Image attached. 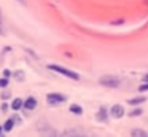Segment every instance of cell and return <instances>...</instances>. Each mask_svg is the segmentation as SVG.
<instances>
[{"label":"cell","mask_w":148,"mask_h":137,"mask_svg":"<svg viewBox=\"0 0 148 137\" xmlns=\"http://www.w3.org/2000/svg\"><path fill=\"white\" fill-rule=\"evenodd\" d=\"M48 69L53 70V72H56V73H61V75L67 76V78H70V80H80V75H78L77 72H73V70H70V69H65V67L59 65V64H49Z\"/></svg>","instance_id":"1"},{"label":"cell","mask_w":148,"mask_h":137,"mask_svg":"<svg viewBox=\"0 0 148 137\" xmlns=\"http://www.w3.org/2000/svg\"><path fill=\"white\" fill-rule=\"evenodd\" d=\"M99 83L102 86H105V88H118L121 85V80L115 75H103L99 78Z\"/></svg>","instance_id":"2"},{"label":"cell","mask_w":148,"mask_h":137,"mask_svg":"<svg viewBox=\"0 0 148 137\" xmlns=\"http://www.w3.org/2000/svg\"><path fill=\"white\" fill-rule=\"evenodd\" d=\"M65 101H67V96L59 94V92H51V94H48V96H46V102H48L49 105H53V107L64 104Z\"/></svg>","instance_id":"3"},{"label":"cell","mask_w":148,"mask_h":137,"mask_svg":"<svg viewBox=\"0 0 148 137\" xmlns=\"http://www.w3.org/2000/svg\"><path fill=\"white\" fill-rule=\"evenodd\" d=\"M110 116L116 118V120L123 118V116H124V107H123V105H119V104L112 105V108H110Z\"/></svg>","instance_id":"4"},{"label":"cell","mask_w":148,"mask_h":137,"mask_svg":"<svg viewBox=\"0 0 148 137\" xmlns=\"http://www.w3.org/2000/svg\"><path fill=\"white\" fill-rule=\"evenodd\" d=\"M18 123H21V120H19V118H18V116H16V115H14V116L8 118V120L5 121V124H3V126H2V127H3V131H5V132H10V131L13 129V127L16 126Z\"/></svg>","instance_id":"5"},{"label":"cell","mask_w":148,"mask_h":137,"mask_svg":"<svg viewBox=\"0 0 148 137\" xmlns=\"http://www.w3.org/2000/svg\"><path fill=\"white\" fill-rule=\"evenodd\" d=\"M37 99L35 97H27L26 101L23 102V108H26V110H34V108L37 107Z\"/></svg>","instance_id":"6"},{"label":"cell","mask_w":148,"mask_h":137,"mask_svg":"<svg viewBox=\"0 0 148 137\" xmlns=\"http://www.w3.org/2000/svg\"><path fill=\"white\" fill-rule=\"evenodd\" d=\"M96 116H97V121H102V123H107V121H108V112H107V108H105V107H100Z\"/></svg>","instance_id":"7"},{"label":"cell","mask_w":148,"mask_h":137,"mask_svg":"<svg viewBox=\"0 0 148 137\" xmlns=\"http://www.w3.org/2000/svg\"><path fill=\"white\" fill-rule=\"evenodd\" d=\"M143 102H147V97L145 96H135V97H132V99H127V104L129 105H140V104H143Z\"/></svg>","instance_id":"8"},{"label":"cell","mask_w":148,"mask_h":137,"mask_svg":"<svg viewBox=\"0 0 148 137\" xmlns=\"http://www.w3.org/2000/svg\"><path fill=\"white\" fill-rule=\"evenodd\" d=\"M131 136H134V137H147L148 132L143 131V129H140V127H135V129L131 131Z\"/></svg>","instance_id":"9"},{"label":"cell","mask_w":148,"mask_h":137,"mask_svg":"<svg viewBox=\"0 0 148 137\" xmlns=\"http://www.w3.org/2000/svg\"><path fill=\"white\" fill-rule=\"evenodd\" d=\"M23 99L21 97H16V99H13V102H11V108L13 110H19V108H23Z\"/></svg>","instance_id":"10"},{"label":"cell","mask_w":148,"mask_h":137,"mask_svg":"<svg viewBox=\"0 0 148 137\" xmlns=\"http://www.w3.org/2000/svg\"><path fill=\"white\" fill-rule=\"evenodd\" d=\"M11 75H13V78L16 80V81H24V78H26V73H24L23 70H16V72H13Z\"/></svg>","instance_id":"11"},{"label":"cell","mask_w":148,"mask_h":137,"mask_svg":"<svg viewBox=\"0 0 148 137\" xmlns=\"http://www.w3.org/2000/svg\"><path fill=\"white\" fill-rule=\"evenodd\" d=\"M70 112H72V113H75V115H81V113H83V108H81L80 105H77V104H72L70 105Z\"/></svg>","instance_id":"12"},{"label":"cell","mask_w":148,"mask_h":137,"mask_svg":"<svg viewBox=\"0 0 148 137\" xmlns=\"http://www.w3.org/2000/svg\"><path fill=\"white\" fill-rule=\"evenodd\" d=\"M140 115H142V108H134V110L129 113V116L135 118V116H140Z\"/></svg>","instance_id":"13"},{"label":"cell","mask_w":148,"mask_h":137,"mask_svg":"<svg viewBox=\"0 0 148 137\" xmlns=\"http://www.w3.org/2000/svg\"><path fill=\"white\" fill-rule=\"evenodd\" d=\"M64 136H84V134L78 132V131H67V132H64Z\"/></svg>","instance_id":"14"},{"label":"cell","mask_w":148,"mask_h":137,"mask_svg":"<svg viewBox=\"0 0 148 137\" xmlns=\"http://www.w3.org/2000/svg\"><path fill=\"white\" fill-rule=\"evenodd\" d=\"M138 91L143 92V91H148V81H143V85L138 86Z\"/></svg>","instance_id":"15"},{"label":"cell","mask_w":148,"mask_h":137,"mask_svg":"<svg viewBox=\"0 0 148 137\" xmlns=\"http://www.w3.org/2000/svg\"><path fill=\"white\" fill-rule=\"evenodd\" d=\"M8 86V80H7V76L5 78H0V88H7Z\"/></svg>","instance_id":"16"},{"label":"cell","mask_w":148,"mask_h":137,"mask_svg":"<svg viewBox=\"0 0 148 137\" xmlns=\"http://www.w3.org/2000/svg\"><path fill=\"white\" fill-rule=\"evenodd\" d=\"M8 97H10V92H7V91H5L3 94H2V99H8Z\"/></svg>","instance_id":"17"},{"label":"cell","mask_w":148,"mask_h":137,"mask_svg":"<svg viewBox=\"0 0 148 137\" xmlns=\"http://www.w3.org/2000/svg\"><path fill=\"white\" fill-rule=\"evenodd\" d=\"M3 76H11V72L10 70H3Z\"/></svg>","instance_id":"18"},{"label":"cell","mask_w":148,"mask_h":137,"mask_svg":"<svg viewBox=\"0 0 148 137\" xmlns=\"http://www.w3.org/2000/svg\"><path fill=\"white\" fill-rule=\"evenodd\" d=\"M142 80H143V81H148V73H147V75H143V78H142Z\"/></svg>","instance_id":"19"},{"label":"cell","mask_w":148,"mask_h":137,"mask_svg":"<svg viewBox=\"0 0 148 137\" xmlns=\"http://www.w3.org/2000/svg\"><path fill=\"white\" fill-rule=\"evenodd\" d=\"M2 134H3V127L0 126V136H2Z\"/></svg>","instance_id":"20"},{"label":"cell","mask_w":148,"mask_h":137,"mask_svg":"<svg viewBox=\"0 0 148 137\" xmlns=\"http://www.w3.org/2000/svg\"><path fill=\"white\" fill-rule=\"evenodd\" d=\"M0 21H2V11H0Z\"/></svg>","instance_id":"21"}]
</instances>
